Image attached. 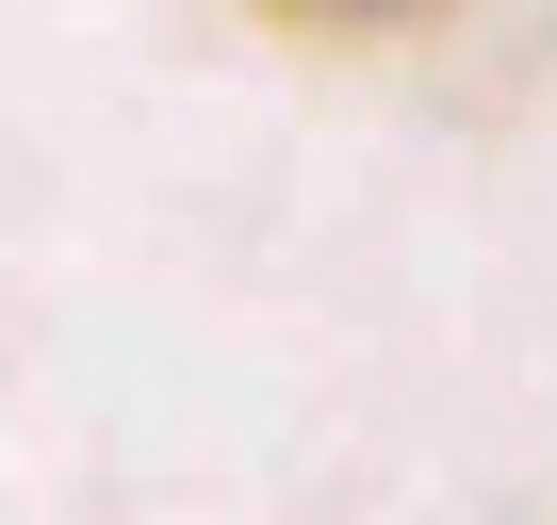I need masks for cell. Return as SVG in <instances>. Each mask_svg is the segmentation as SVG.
Listing matches in <instances>:
<instances>
[{"label": "cell", "instance_id": "6da1fadb", "mask_svg": "<svg viewBox=\"0 0 557 525\" xmlns=\"http://www.w3.org/2000/svg\"><path fill=\"white\" fill-rule=\"evenodd\" d=\"M278 17H312V34H410V17H443V0H278Z\"/></svg>", "mask_w": 557, "mask_h": 525}]
</instances>
